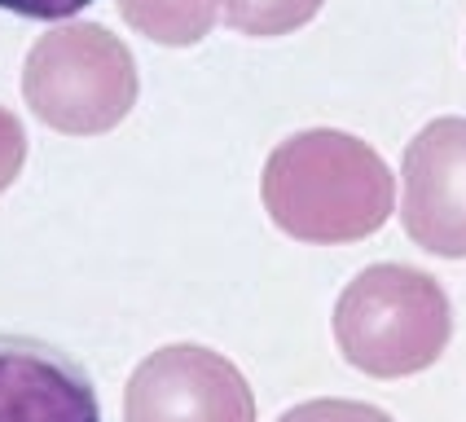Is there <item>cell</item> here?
<instances>
[{"label":"cell","mask_w":466,"mask_h":422,"mask_svg":"<svg viewBox=\"0 0 466 422\" xmlns=\"http://www.w3.org/2000/svg\"><path fill=\"white\" fill-rule=\"evenodd\" d=\"M23 163H26V132H23V119H18L14 110H5V106H0V194H5L9 185L18 181Z\"/></svg>","instance_id":"30bf717a"},{"label":"cell","mask_w":466,"mask_h":422,"mask_svg":"<svg viewBox=\"0 0 466 422\" xmlns=\"http://www.w3.org/2000/svg\"><path fill=\"white\" fill-rule=\"evenodd\" d=\"M124 422H256V396L229 357L203 343H172L128 378Z\"/></svg>","instance_id":"277c9868"},{"label":"cell","mask_w":466,"mask_h":422,"mask_svg":"<svg viewBox=\"0 0 466 422\" xmlns=\"http://www.w3.org/2000/svg\"><path fill=\"white\" fill-rule=\"evenodd\" d=\"M405 234L422 251L444 260H466V119H431L418 132L400 163Z\"/></svg>","instance_id":"5b68a950"},{"label":"cell","mask_w":466,"mask_h":422,"mask_svg":"<svg viewBox=\"0 0 466 422\" xmlns=\"http://www.w3.org/2000/svg\"><path fill=\"white\" fill-rule=\"evenodd\" d=\"M453 335L444 286L410 264H370L335 304V339L370 378H405L436 366Z\"/></svg>","instance_id":"7a4b0ae2"},{"label":"cell","mask_w":466,"mask_h":422,"mask_svg":"<svg viewBox=\"0 0 466 422\" xmlns=\"http://www.w3.org/2000/svg\"><path fill=\"white\" fill-rule=\"evenodd\" d=\"M93 0H0V9H14L23 18H71Z\"/></svg>","instance_id":"8fae6325"},{"label":"cell","mask_w":466,"mask_h":422,"mask_svg":"<svg viewBox=\"0 0 466 422\" xmlns=\"http://www.w3.org/2000/svg\"><path fill=\"white\" fill-rule=\"evenodd\" d=\"M119 14L128 26H137L158 45L189 49L216 26L220 0H119Z\"/></svg>","instance_id":"52a82bcc"},{"label":"cell","mask_w":466,"mask_h":422,"mask_svg":"<svg viewBox=\"0 0 466 422\" xmlns=\"http://www.w3.org/2000/svg\"><path fill=\"white\" fill-rule=\"evenodd\" d=\"M278 422H396L391 414L365 405V400H304L286 409Z\"/></svg>","instance_id":"9c48e42d"},{"label":"cell","mask_w":466,"mask_h":422,"mask_svg":"<svg viewBox=\"0 0 466 422\" xmlns=\"http://www.w3.org/2000/svg\"><path fill=\"white\" fill-rule=\"evenodd\" d=\"M326 0H220V18L242 35H286L317 18Z\"/></svg>","instance_id":"ba28073f"},{"label":"cell","mask_w":466,"mask_h":422,"mask_svg":"<svg viewBox=\"0 0 466 422\" xmlns=\"http://www.w3.org/2000/svg\"><path fill=\"white\" fill-rule=\"evenodd\" d=\"M0 422H102L88 374L57 347L0 335Z\"/></svg>","instance_id":"8992f818"},{"label":"cell","mask_w":466,"mask_h":422,"mask_svg":"<svg viewBox=\"0 0 466 422\" xmlns=\"http://www.w3.org/2000/svg\"><path fill=\"white\" fill-rule=\"evenodd\" d=\"M259 194L273 225L312 246L370 237L396 207V181L383 155L339 128L286 136L264 163Z\"/></svg>","instance_id":"6da1fadb"},{"label":"cell","mask_w":466,"mask_h":422,"mask_svg":"<svg viewBox=\"0 0 466 422\" xmlns=\"http://www.w3.org/2000/svg\"><path fill=\"white\" fill-rule=\"evenodd\" d=\"M137 62L102 23H66L45 31L23 66L26 106L66 136H97L124 124L137 106Z\"/></svg>","instance_id":"3957f363"}]
</instances>
